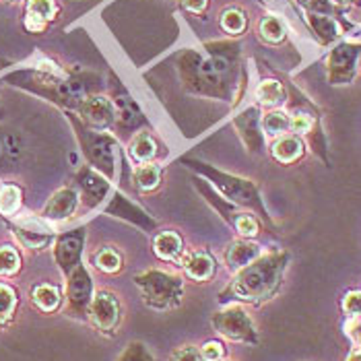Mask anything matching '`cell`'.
Masks as SVG:
<instances>
[{
    "label": "cell",
    "instance_id": "b9f144b4",
    "mask_svg": "<svg viewBox=\"0 0 361 361\" xmlns=\"http://www.w3.org/2000/svg\"><path fill=\"white\" fill-rule=\"evenodd\" d=\"M8 2H17V0H8Z\"/></svg>",
    "mask_w": 361,
    "mask_h": 361
},
{
    "label": "cell",
    "instance_id": "ee69618b",
    "mask_svg": "<svg viewBox=\"0 0 361 361\" xmlns=\"http://www.w3.org/2000/svg\"><path fill=\"white\" fill-rule=\"evenodd\" d=\"M221 361H227V360H221Z\"/></svg>",
    "mask_w": 361,
    "mask_h": 361
},
{
    "label": "cell",
    "instance_id": "30bf717a",
    "mask_svg": "<svg viewBox=\"0 0 361 361\" xmlns=\"http://www.w3.org/2000/svg\"><path fill=\"white\" fill-rule=\"evenodd\" d=\"M83 118L93 128H106L114 122V108L106 97H89L81 104Z\"/></svg>",
    "mask_w": 361,
    "mask_h": 361
},
{
    "label": "cell",
    "instance_id": "4fadbf2b",
    "mask_svg": "<svg viewBox=\"0 0 361 361\" xmlns=\"http://www.w3.org/2000/svg\"><path fill=\"white\" fill-rule=\"evenodd\" d=\"M217 271V264H215V258L209 254V252H195L192 256L186 258L184 262V273L186 277L192 279L196 283H204L215 275Z\"/></svg>",
    "mask_w": 361,
    "mask_h": 361
},
{
    "label": "cell",
    "instance_id": "8d00e7d4",
    "mask_svg": "<svg viewBox=\"0 0 361 361\" xmlns=\"http://www.w3.org/2000/svg\"><path fill=\"white\" fill-rule=\"evenodd\" d=\"M184 6L192 13H200L207 6V0H184Z\"/></svg>",
    "mask_w": 361,
    "mask_h": 361
},
{
    "label": "cell",
    "instance_id": "4dcf8cb0",
    "mask_svg": "<svg viewBox=\"0 0 361 361\" xmlns=\"http://www.w3.org/2000/svg\"><path fill=\"white\" fill-rule=\"evenodd\" d=\"M118 361H155L153 360V355L149 353V349L139 343V341H135V343H130L124 351H122V355L118 357Z\"/></svg>",
    "mask_w": 361,
    "mask_h": 361
},
{
    "label": "cell",
    "instance_id": "52a82bcc",
    "mask_svg": "<svg viewBox=\"0 0 361 361\" xmlns=\"http://www.w3.org/2000/svg\"><path fill=\"white\" fill-rule=\"evenodd\" d=\"M85 244V233L83 229L64 233L58 238L54 248L56 264L60 267V271L68 277L79 264H81V254H83Z\"/></svg>",
    "mask_w": 361,
    "mask_h": 361
},
{
    "label": "cell",
    "instance_id": "e0dca14e",
    "mask_svg": "<svg viewBox=\"0 0 361 361\" xmlns=\"http://www.w3.org/2000/svg\"><path fill=\"white\" fill-rule=\"evenodd\" d=\"M238 126L242 130V137L246 140V145L252 151H258L262 147V137L258 133V118H256V110H248L242 118H238Z\"/></svg>",
    "mask_w": 361,
    "mask_h": 361
},
{
    "label": "cell",
    "instance_id": "7a4b0ae2",
    "mask_svg": "<svg viewBox=\"0 0 361 361\" xmlns=\"http://www.w3.org/2000/svg\"><path fill=\"white\" fill-rule=\"evenodd\" d=\"M135 285L140 289V298L145 306L157 312L176 310L182 304L184 298V283L176 275H169L166 271H145L135 277Z\"/></svg>",
    "mask_w": 361,
    "mask_h": 361
},
{
    "label": "cell",
    "instance_id": "ab89813d",
    "mask_svg": "<svg viewBox=\"0 0 361 361\" xmlns=\"http://www.w3.org/2000/svg\"><path fill=\"white\" fill-rule=\"evenodd\" d=\"M4 155H6V153H4V145H2V139H0V159H2Z\"/></svg>",
    "mask_w": 361,
    "mask_h": 361
},
{
    "label": "cell",
    "instance_id": "d6a6232c",
    "mask_svg": "<svg viewBox=\"0 0 361 361\" xmlns=\"http://www.w3.org/2000/svg\"><path fill=\"white\" fill-rule=\"evenodd\" d=\"M198 351H200V357H202V361L225 360V347H223L219 341H207Z\"/></svg>",
    "mask_w": 361,
    "mask_h": 361
},
{
    "label": "cell",
    "instance_id": "5b68a950",
    "mask_svg": "<svg viewBox=\"0 0 361 361\" xmlns=\"http://www.w3.org/2000/svg\"><path fill=\"white\" fill-rule=\"evenodd\" d=\"M93 302V279L83 264L66 277V312L73 318H85Z\"/></svg>",
    "mask_w": 361,
    "mask_h": 361
},
{
    "label": "cell",
    "instance_id": "484cf974",
    "mask_svg": "<svg viewBox=\"0 0 361 361\" xmlns=\"http://www.w3.org/2000/svg\"><path fill=\"white\" fill-rule=\"evenodd\" d=\"M289 122L291 120L287 118V114H283V111H271V114L264 116L262 128H264V133H269L273 137H279V135H283L289 128Z\"/></svg>",
    "mask_w": 361,
    "mask_h": 361
},
{
    "label": "cell",
    "instance_id": "60d3db41",
    "mask_svg": "<svg viewBox=\"0 0 361 361\" xmlns=\"http://www.w3.org/2000/svg\"><path fill=\"white\" fill-rule=\"evenodd\" d=\"M334 2H338V4H349V2H353V0H334Z\"/></svg>",
    "mask_w": 361,
    "mask_h": 361
},
{
    "label": "cell",
    "instance_id": "d590c367",
    "mask_svg": "<svg viewBox=\"0 0 361 361\" xmlns=\"http://www.w3.org/2000/svg\"><path fill=\"white\" fill-rule=\"evenodd\" d=\"M312 126V120L307 118L306 114H298L291 122H289V128H293V133H307Z\"/></svg>",
    "mask_w": 361,
    "mask_h": 361
},
{
    "label": "cell",
    "instance_id": "83f0119b",
    "mask_svg": "<svg viewBox=\"0 0 361 361\" xmlns=\"http://www.w3.org/2000/svg\"><path fill=\"white\" fill-rule=\"evenodd\" d=\"M310 23H312V27H314V31L318 33V37L322 42H333L334 37H336V33H338V29H336V25H334V21L331 17L312 15L310 17Z\"/></svg>",
    "mask_w": 361,
    "mask_h": 361
},
{
    "label": "cell",
    "instance_id": "277c9868",
    "mask_svg": "<svg viewBox=\"0 0 361 361\" xmlns=\"http://www.w3.org/2000/svg\"><path fill=\"white\" fill-rule=\"evenodd\" d=\"M89 318L93 326L106 336H114L122 322V304L114 291L102 289L93 295L89 307Z\"/></svg>",
    "mask_w": 361,
    "mask_h": 361
},
{
    "label": "cell",
    "instance_id": "603a6c76",
    "mask_svg": "<svg viewBox=\"0 0 361 361\" xmlns=\"http://www.w3.org/2000/svg\"><path fill=\"white\" fill-rule=\"evenodd\" d=\"M79 180H81V186L85 188V192H87L89 196H93L95 200H102L104 195L108 192V184H106L99 176H95L91 169H85V171H81Z\"/></svg>",
    "mask_w": 361,
    "mask_h": 361
},
{
    "label": "cell",
    "instance_id": "f1b7e54d",
    "mask_svg": "<svg viewBox=\"0 0 361 361\" xmlns=\"http://www.w3.org/2000/svg\"><path fill=\"white\" fill-rule=\"evenodd\" d=\"M260 33H262V37H264L267 42L277 44V42H281V39L285 37V27H283V23L279 21L277 17H267V19L260 23Z\"/></svg>",
    "mask_w": 361,
    "mask_h": 361
},
{
    "label": "cell",
    "instance_id": "f546056e",
    "mask_svg": "<svg viewBox=\"0 0 361 361\" xmlns=\"http://www.w3.org/2000/svg\"><path fill=\"white\" fill-rule=\"evenodd\" d=\"M221 27L227 31V33H231V35H238V33H242L244 27H246V17H244V13H240V11H227V13H223L221 17Z\"/></svg>",
    "mask_w": 361,
    "mask_h": 361
},
{
    "label": "cell",
    "instance_id": "9c48e42d",
    "mask_svg": "<svg viewBox=\"0 0 361 361\" xmlns=\"http://www.w3.org/2000/svg\"><path fill=\"white\" fill-rule=\"evenodd\" d=\"M89 159L99 167L106 176L114 173V140L104 135H93L87 139Z\"/></svg>",
    "mask_w": 361,
    "mask_h": 361
},
{
    "label": "cell",
    "instance_id": "1f68e13d",
    "mask_svg": "<svg viewBox=\"0 0 361 361\" xmlns=\"http://www.w3.org/2000/svg\"><path fill=\"white\" fill-rule=\"evenodd\" d=\"M341 307L349 318H361V291H349L343 298Z\"/></svg>",
    "mask_w": 361,
    "mask_h": 361
},
{
    "label": "cell",
    "instance_id": "ba28073f",
    "mask_svg": "<svg viewBox=\"0 0 361 361\" xmlns=\"http://www.w3.org/2000/svg\"><path fill=\"white\" fill-rule=\"evenodd\" d=\"M260 256V246L254 244L250 240H235L229 244V248L225 250V264L231 273H238L242 269H246L252 264L256 258Z\"/></svg>",
    "mask_w": 361,
    "mask_h": 361
},
{
    "label": "cell",
    "instance_id": "44dd1931",
    "mask_svg": "<svg viewBox=\"0 0 361 361\" xmlns=\"http://www.w3.org/2000/svg\"><path fill=\"white\" fill-rule=\"evenodd\" d=\"M256 95H258L260 104H264V106H279L285 99L283 85L279 81H262L258 91H256Z\"/></svg>",
    "mask_w": 361,
    "mask_h": 361
},
{
    "label": "cell",
    "instance_id": "9a60e30c",
    "mask_svg": "<svg viewBox=\"0 0 361 361\" xmlns=\"http://www.w3.org/2000/svg\"><path fill=\"white\" fill-rule=\"evenodd\" d=\"M31 302L33 306L37 307L39 312L44 314H52L60 307V302H62V293L56 285H50V283H39L31 289Z\"/></svg>",
    "mask_w": 361,
    "mask_h": 361
},
{
    "label": "cell",
    "instance_id": "74e56055",
    "mask_svg": "<svg viewBox=\"0 0 361 361\" xmlns=\"http://www.w3.org/2000/svg\"><path fill=\"white\" fill-rule=\"evenodd\" d=\"M306 4H310V6H314V8H322V11H326L329 8V4L324 2V0H304Z\"/></svg>",
    "mask_w": 361,
    "mask_h": 361
},
{
    "label": "cell",
    "instance_id": "cb8c5ba5",
    "mask_svg": "<svg viewBox=\"0 0 361 361\" xmlns=\"http://www.w3.org/2000/svg\"><path fill=\"white\" fill-rule=\"evenodd\" d=\"M135 182L140 190H153L161 182V169L157 166H140L135 171Z\"/></svg>",
    "mask_w": 361,
    "mask_h": 361
},
{
    "label": "cell",
    "instance_id": "2e32d148",
    "mask_svg": "<svg viewBox=\"0 0 361 361\" xmlns=\"http://www.w3.org/2000/svg\"><path fill=\"white\" fill-rule=\"evenodd\" d=\"M153 250L157 254V258L166 260V262H173L180 258V254L184 250L182 238L176 231H164L155 238L153 242Z\"/></svg>",
    "mask_w": 361,
    "mask_h": 361
},
{
    "label": "cell",
    "instance_id": "e575fe53",
    "mask_svg": "<svg viewBox=\"0 0 361 361\" xmlns=\"http://www.w3.org/2000/svg\"><path fill=\"white\" fill-rule=\"evenodd\" d=\"M169 361H202V357H200V351L196 347L184 345L169 355Z\"/></svg>",
    "mask_w": 361,
    "mask_h": 361
},
{
    "label": "cell",
    "instance_id": "3957f363",
    "mask_svg": "<svg viewBox=\"0 0 361 361\" xmlns=\"http://www.w3.org/2000/svg\"><path fill=\"white\" fill-rule=\"evenodd\" d=\"M211 324L221 334L223 338L231 343H246V345H258V331L252 322V318L246 314V310L238 304L225 306L219 312L211 316Z\"/></svg>",
    "mask_w": 361,
    "mask_h": 361
},
{
    "label": "cell",
    "instance_id": "ffe728a7",
    "mask_svg": "<svg viewBox=\"0 0 361 361\" xmlns=\"http://www.w3.org/2000/svg\"><path fill=\"white\" fill-rule=\"evenodd\" d=\"M130 155L139 161V164H147L157 155V145L149 135H137L135 140L130 142Z\"/></svg>",
    "mask_w": 361,
    "mask_h": 361
},
{
    "label": "cell",
    "instance_id": "7c38bea8",
    "mask_svg": "<svg viewBox=\"0 0 361 361\" xmlns=\"http://www.w3.org/2000/svg\"><path fill=\"white\" fill-rule=\"evenodd\" d=\"M223 188V192L242 202V204H252V207H260V198H258V192L254 188V184L248 182V180H240V178H231V176H225L223 182H217Z\"/></svg>",
    "mask_w": 361,
    "mask_h": 361
},
{
    "label": "cell",
    "instance_id": "ac0fdd59",
    "mask_svg": "<svg viewBox=\"0 0 361 361\" xmlns=\"http://www.w3.org/2000/svg\"><path fill=\"white\" fill-rule=\"evenodd\" d=\"M302 153H304V145L298 137H283L273 147V155L277 157V161H281V164H291Z\"/></svg>",
    "mask_w": 361,
    "mask_h": 361
},
{
    "label": "cell",
    "instance_id": "8fae6325",
    "mask_svg": "<svg viewBox=\"0 0 361 361\" xmlns=\"http://www.w3.org/2000/svg\"><path fill=\"white\" fill-rule=\"evenodd\" d=\"M77 202H79V196H77V192H75L73 188H62V190H58V192L48 200V204H46V209H44V217L56 219V221L66 219V217H71V215L75 213Z\"/></svg>",
    "mask_w": 361,
    "mask_h": 361
},
{
    "label": "cell",
    "instance_id": "d6986e66",
    "mask_svg": "<svg viewBox=\"0 0 361 361\" xmlns=\"http://www.w3.org/2000/svg\"><path fill=\"white\" fill-rule=\"evenodd\" d=\"M93 267L106 275H114L122 269V256L114 248H102L93 254Z\"/></svg>",
    "mask_w": 361,
    "mask_h": 361
},
{
    "label": "cell",
    "instance_id": "8992f818",
    "mask_svg": "<svg viewBox=\"0 0 361 361\" xmlns=\"http://www.w3.org/2000/svg\"><path fill=\"white\" fill-rule=\"evenodd\" d=\"M360 46L341 44L329 56V81L333 85H347L355 77Z\"/></svg>",
    "mask_w": 361,
    "mask_h": 361
},
{
    "label": "cell",
    "instance_id": "836d02e7",
    "mask_svg": "<svg viewBox=\"0 0 361 361\" xmlns=\"http://www.w3.org/2000/svg\"><path fill=\"white\" fill-rule=\"evenodd\" d=\"M235 229H238V233L242 235V238H254V235H258V221L252 217V215H240L238 219H235Z\"/></svg>",
    "mask_w": 361,
    "mask_h": 361
},
{
    "label": "cell",
    "instance_id": "7bdbcfd3",
    "mask_svg": "<svg viewBox=\"0 0 361 361\" xmlns=\"http://www.w3.org/2000/svg\"><path fill=\"white\" fill-rule=\"evenodd\" d=\"M360 66H361V58H360Z\"/></svg>",
    "mask_w": 361,
    "mask_h": 361
},
{
    "label": "cell",
    "instance_id": "4316f807",
    "mask_svg": "<svg viewBox=\"0 0 361 361\" xmlns=\"http://www.w3.org/2000/svg\"><path fill=\"white\" fill-rule=\"evenodd\" d=\"M21 207V190L17 186H4L0 190V213L13 215Z\"/></svg>",
    "mask_w": 361,
    "mask_h": 361
},
{
    "label": "cell",
    "instance_id": "f35d334b",
    "mask_svg": "<svg viewBox=\"0 0 361 361\" xmlns=\"http://www.w3.org/2000/svg\"><path fill=\"white\" fill-rule=\"evenodd\" d=\"M345 361H361V347H355V349H351L349 351V355H347V360Z\"/></svg>",
    "mask_w": 361,
    "mask_h": 361
},
{
    "label": "cell",
    "instance_id": "d4e9b609",
    "mask_svg": "<svg viewBox=\"0 0 361 361\" xmlns=\"http://www.w3.org/2000/svg\"><path fill=\"white\" fill-rule=\"evenodd\" d=\"M21 269V256L11 246L0 248V277H11Z\"/></svg>",
    "mask_w": 361,
    "mask_h": 361
},
{
    "label": "cell",
    "instance_id": "5bb4252c",
    "mask_svg": "<svg viewBox=\"0 0 361 361\" xmlns=\"http://www.w3.org/2000/svg\"><path fill=\"white\" fill-rule=\"evenodd\" d=\"M56 15L54 0H29L25 13V27L29 31H42Z\"/></svg>",
    "mask_w": 361,
    "mask_h": 361
},
{
    "label": "cell",
    "instance_id": "6da1fadb",
    "mask_svg": "<svg viewBox=\"0 0 361 361\" xmlns=\"http://www.w3.org/2000/svg\"><path fill=\"white\" fill-rule=\"evenodd\" d=\"M289 264V254L275 250L260 254L246 269L238 271L229 287L221 291V302H242L260 306L273 300L283 285V275Z\"/></svg>",
    "mask_w": 361,
    "mask_h": 361
},
{
    "label": "cell",
    "instance_id": "7402d4cb",
    "mask_svg": "<svg viewBox=\"0 0 361 361\" xmlns=\"http://www.w3.org/2000/svg\"><path fill=\"white\" fill-rule=\"evenodd\" d=\"M17 310V291L11 285L0 283V324H6Z\"/></svg>",
    "mask_w": 361,
    "mask_h": 361
}]
</instances>
